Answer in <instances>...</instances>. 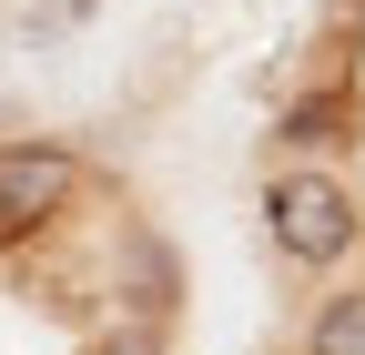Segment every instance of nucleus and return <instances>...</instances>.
I'll return each instance as SVG.
<instances>
[{"label":"nucleus","instance_id":"nucleus-1","mask_svg":"<svg viewBox=\"0 0 365 355\" xmlns=\"http://www.w3.org/2000/svg\"><path fill=\"white\" fill-rule=\"evenodd\" d=\"M264 234H274V254H284L294 274H335L365 244V203H355V183L335 163H284L264 183Z\"/></svg>","mask_w":365,"mask_h":355},{"label":"nucleus","instance_id":"nucleus-2","mask_svg":"<svg viewBox=\"0 0 365 355\" xmlns=\"http://www.w3.org/2000/svg\"><path fill=\"white\" fill-rule=\"evenodd\" d=\"M81 183H91V163L71 143H0V254H21L51 224H71Z\"/></svg>","mask_w":365,"mask_h":355},{"label":"nucleus","instance_id":"nucleus-3","mask_svg":"<svg viewBox=\"0 0 365 355\" xmlns=\"http://www.w3.org/2000/svg\"><path fill=\"white\" fill-rule=\"evenodd\" d=\"M304 355H365V284H355V294H335V304H314Z\"/></svg>","mask_w":365,"mask_h":355},{"label":"nucleus","instance_id":"nucleus-4","mask_svg":"<svg viewBox=\"0 0 365 355\" xmlns=\"http://www.w3.org/2000/svg\"><path fill=\"white\" fill-rule=\"evenodd\" d=\"M91 355H173V345H163V325H112Z\"/></svg>","mask_w":365,"mask_h":355}]
</instances>
